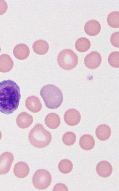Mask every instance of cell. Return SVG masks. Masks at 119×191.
Instances as JSON below:
<instances>
[{
  "label": "cell",
  "mask_w": 119,
  "mask_h": 191,
  "mask_svg": "<svg viewBox=\"0 0 119 191\" xmlns=\"http://www.w3.org/2000/svg\"><path fill=\"white\" fill-rule=\"evenodd\" d=\"M29 172V167L26 163L20 161L16 163L13 168L14 175L19 178H23L26 177Z\"/></svg>",
  "instance_id": "14"
},
{
  "label": "cell",
  "mask_w": 119,
  "mask_h": 191,
  "mask_svg": "<svg viewBox=\"0 0 119 191\" xmlns=\"http://www.w3.org/2000/svg\"><path fill=\"white\" fill-rule=\"evenodd\" d=\"M102 61L101 56L100 53L96 51H93L87 55L85 57L84 62L88 68L94 69L98 68Z\"/></svg>",
  "instance_id": "7"
},
{
  "label": "cell",
  "mask_w": 119,
  "mask_h": 191,
  "mask_svg": "<svg viewBox=\"0 0 119 191\" xmlns=\"http://www.w3.org/2000/svg\"><path fill=\"white\" fill-rule=\"evenodd\" d=\"M107 21L108 25L111 27L117 28L119 27V12L114 11L110 13L108 15Z\"/></svg>",
  "instance_id": "22"
},
{
  "label": "cell",
  "mask_w": 119,
  "mask_h": 191,
  "mask_svg": "<svg viewBox=\"0 0 119 191\" xmlns=\"http://www.w3.org/2000/svg\"><path fill=\"white\" fill-rule=\"evenodd\" d=\"M57 63L60 67L65 70H71L77 65L78 58L73 50L66 49L60 51L57 57Z\"/></svg>",
  "instance_id": "4"
},
{
  "label": "cell",
  "mask_w": 119,
  "mask_h": 191,
  "mask_svg": "<svg viewBox=\"0 0 119 191\" xmlns=\"http://www.w3.org/2000/svg\"><path fill=\"white\" fill-rule=\"evenodd\" d=\"M28 138L33 146L42 148L46 147L50 144L52 140V135L42 124H37L29 132Z\"/></svg>",
  "instance_id": "3"
},
{
  "label": "cell",
  "mask_w": 119,
  "mask_h": 191,
  "mask_svg": "<svg viewBox=\"0 0 119 191\" xmlns=\"http://www.w3.org/2000/svg\"><path fill=\"white\" fill-rule=\"evenodd\" d=\"M49 46L46 41L42 39L36 41L32 45L34 51L36 54L40 55L46 54L48 51Z\"/></svg>",
  "instance_id": "19"
},
{
  "label": "cell",
  "mask_w": 119,
  "mask_h": 191,
  "mask_svg": "<svg viewBox=\"0 0 119 191\" xmlns=\"http://www.w3.org/2000/svg\"><path fill=\"white\" fill-rule=\"evenodd\" d=\"M90 46V41L84 37H80L78 39L75 44L76 49L80 52H84L87 51Z\"/></svg>",
  "instance_id": "20"
},
{
  "label": "cell",
  "mask_w": 119,
  "mask_h": 191,
  "mask_svg": "<svg viewBox=\"0 0 119 191\" xmlns=\"http://www.w3.org/2000/svg\"><path fill=\"white\" fill-rule=\"evenodd\" d=\"M108 62L109 65L114 68L119 67V52L114 51L111 53L108 57Z\"/></svg>",
  "instance_id": "24"
},
{
  "label": "cell",
  "mask_w": 119,
  "mask_h": 191,
  "mask_svg": "<svg viewBox=\"0 0 119 191\" xmlns=\"http://www.w3.org/2000/svg\"><path fill=\"white\" fill-rule=\"evenodd\" d=\"M76 136L72 132H68L65 133L62 137L63 143L66 145L70 146L76 142Z\"/></svg>",
  "instance_id": "23"
},
{
  "label": "cell",
  "mask_w": 119,
  "mask_h": 191,
  "mask_svg": "<svg viewBox=\"0 0 119 191\" xmlns=\"http://www.w3.org/2000/svg\"><path fill=\"white\" fill-rule=\"evenodd\" d=\"M68 191L67 187L62 183H58L54 187L53 191Z\"/></svg>",
  "instance_id": "27"
},
{
  "label": "cell",
  "mask_w": 119,
  "mask_h": 191,
  "mask_svg": "<svg viewBox=\"0 0 119 191\" xmlns=\"http://www.w3.org/2000/svg\"><path fill=\"white\" fill-rule=\"evenodd\" d=\"M119 32H116L113 33L110 38V42L112 45L116 47H119Z\"/></svg>",
  "instance_id": "25"
},
{
  "label": "cell",
  "mask_w": 119,
  "mask_h": 191,
  "mask_svg": "<svg viewBox=\"0 0 119 191\" xmlns=\"http://www.w3.org/2000/svg\"><path fill=\"white\" fill-rule=\"evenodd\" d=\"M59 171L63 174H68L71 172L73 168V164L70 160L65 159L61 160L58 164Z\"/></svg>",
  "instance_id": "21"
},
{
  "label": "cell",
  "mask_w": 119,
  "mask_h": 191,
  "mask_svg": "<svg viewBox=\"0 0 119 191\" xmlns=\"http://www.w3.org/2000/svg\"><path fill=\"white\" fill-rule=\"evenodd\" d=\"M46 106L49 109L60 107L63 101V95L61 90L56 86L48 84L43 87L40 91Z\"/></svg>",
  "instance_id": "2"
},
{
  "label": "cell",
  "mask_w": 119,
  "mask_h": 191,
  "mask_svg": "<svg viewBox=\"0 0 119 191\" xmlns=\"http://www.w3.org/2000/svg\"><path fill=\"white\" fill-rule=\"evenodd\" d=\"M44 121L47 126L52 129L58 128L61 122L60 116L55 113H50L48 114L45 117Z\"/></svg>",
  "instance_id": "17"
},
{
  "label": "cell",
  "mask_w": 119,
  "mask_h": 191,
  "mask_svg": "<svg viewBox=\"0 0 119 191\" xmlns=\"http://www.w3.org/2000/svg\"><path fill=\"white\" fill-rule=\"evenodd\" d=\"M25 104L26 108L33 113L39 112L42 108V104L39 99L34 96H30L27 98Z\"/></svg>",
  "instance_id": "9"
},
{
  "label": "cell",
  "mask_w": 119,
  "mask_h": 191,
  "mask_svg": "<svg viewBox=\"0 0 119 191\" xmlns=\"http://www.w3.org/2000/svg\"><path fill=\"white\" fill-rule=\"evenodd\" d=\"M30 50L29 47L26 44H19L16 45L13 50V54L17 59L23 60L29 56Z\"/></svg>",
  "instance_id": "13"
},
{
  "label": "cell",
  "mask_w": 119,
  "mask_h": 191,
  "mask_svg": "<svg viewBox=\"0 0 119 191\" xmlns=\"http://www.w3.org/2000/svg\"><path fill=\"white\" fill-rule=\"evenodd\" d=\"M1 47H0V52H1Z\"/></svg>",
  "instance_id": "29"
},
{
  "label": "cell",
  "mask_w": 119,
  "mask_h": 191,
  "mask_svg": "<svg viewBox=\"0 0 119 191\" xmlns=\"http://www.w3.org/2000/svg\"><path fill=\"white\" fill-rule=\"evenodd\" d=\"M21 98L20 88L15 81L4 80L0 82V112L11 114L18 108Z\"/></svg>",
  "instance_id": "1"
},
{
  "label": "cell",
  "mask_w": 119,
  "mask_h": 191,
  "mask_svg": "<svg viewBox=\"0 0 119 191\" xmlns=\"http://www.w3.org/2000/svg\"><path fill=\"white\" fill-rule=\"evenodd\" d=\"M96 171L100 177L107 178L109 176L112 172V167L109 162L102 161L99 162L96 166Z\"/></svg>",
  "instance_id": "10"
},
{
  "label": "cell",
  "mask_w": 119,
  "mask_h": 191,
  "mask_svg": "<svg viewBox=\"0 0 119 191\" xmlns=\"http://www.w3.org/2000/svg\"><path fill=\"white\" fill-rule=\"evenodd\" d=\"M1 137H2V134L1 131H0V140L1 139Z\"/></svg>",
  "instance_id": "28"
},
{
  "label": "cell",
  "mask_w": 119,
  "mask_h": 191,
  "mask_svg": "<svg viewBox=\"0 0 119 191\" xmlns=\"http://www.w3.org/2000/svg\"><path fill=\"white\" fill-rule=\"evenodd\" d=\"M101 29L100 23L97 20L92 19L87 21L85 24L84 31L87 35L95 36L100 32Z\"/></svg>",
  "instance_id": "11"
},
{
  "label": "cell",
  "mask_w": 119,
  "mask_h": 191,
  "mask_svg": "<svg viewBox=\"0 0 119 191\" xmlns=\"http://www.w3.org/2000/svg\"><path fill=\"white\" fill-rule=\"evenodd\" d=\"M51 181V174L47 170L43 169L36 171L32 178L33 186L36 189L40 190L47 188L50 185Z\"/></svg>",
  "instance_id": "5"
},
{
  "label": "cell",
  "mask_w": 119,
  "mask_h": 191,
  "mask_svg": "<svg viewBox=\"0 0 119 191\" xmlns=\"http://www.w3.org/2000/svg\"><path fill=\"white\" fill-rule=\"evenodd\" d=\"M33 121L32 116L26 112H23L18 115L16 118L17 126L21 129L28 127Z\"/></svg>",
  "instance_id": "12"
},
{
  "label": "cell",
  "mask_w": 119,
  "mask_h": 191,
  "mask_svg": "<svg viewBox=\"0 0 119 191\" xmlns=\"http://www.w3.org/2000/svg\"><path fill=\"white\" fill-rule=\"evenodd\" d=\"M8 5L5 0H0V15L4 14L7 11Z\"/></svg>",
  "instance_id": "26"
},
{
  "label": "cell",
  "mask_w": 119,
  "mask_h": 191,
  "mask_svg": "<svg viewBox=\"0 0 119 191\" xmlns=\"http://www.w3.org/2000/svg\"><path fill=\"white\" fill-rule=\"evenodd\" d=\"M79 144L82 149L85 150H89L94 147L95 141L93 137L89 134H84L80 138Z\"/></svg>",
  "instance_id": "18"
},
{
  "label": "cell",
  "mask_w": 119,
  "mask_h": 191,
  "mask_svg": "<svg viewBox=\"0 0 119 191\" xmlns=\"http://www.w3.org/2000/svg\"><path fill=\"white\" fill-rule=\"evenodd\" d=\"M14 159V155L10 152H5L1 155L0 175L6 174L9 171Z\"/></svg>",
  "instance_id": "6"
},
{
  "label": "cell",
  "mask_w": 119,
  "mask_h": 191,
  "mask_svg": "<svg viewBox=\"0 0 119 191\" xmlns=\"http://www.w3.org/2000/svg\"><path fill=\"white\" fill-rule=\"evenodd\" d=\"M97 138L101 141H105L110 137L111 134L109 127L105 124H101L96 128L95 132Z\"/></svg>",
  "instance_id": "16"
},
{
  "label": "cell",
  "mask_w": 119,
  "mask_h": 191,
  "mask_svg": "<svg viewBox=\"0 0 119 191\" xmlns=\"http://www.w3.org/2000/svg\"><path fill=\"white\" fill-rule=\"evenodd\" d=\"M14 62L9 55L4 54L0 56V72L7 73L12 68Z\"/></svg>",
  "instance_id": "15"
},
{
  "label": "cell",
  "mask_w": 119,
  "mask_h": 191,
  "mask_svg": "<svg viewBox=\"0 0 119 191\" xmlns=\"http://www.w3.org/2000/svg\"><path fill=\"white\" fill-rule=\"evenodd\" d=\"M81 119L79 112L74 109H70L65 113L64 119L65 122L70 126H75L78 124Z\"/></svg>",
  "instance_id": "8"
}]
</instances>
